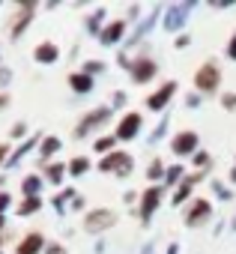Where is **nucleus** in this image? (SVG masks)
I'll return each instance as SVG.
<instances>
[{
    "instance_id": "f257e3e1",
    "label": "nucleus",
    "mask_w": 236,
    "mask_h": 254,
    "mask_svg": "<svg viewBox=\"0 0 236 254\" xmlns=\"http://www.w3.org/2000/svg\"><path fill=\"white\" fill-rule=\"evenodd\" d=\"M96 171L99 174H111L117 180H129L135 174V156L129 150H114V153H108V156H102L96 162Z\"/></svg>"
},
{
    "instance_id": "f03ea898",
    "label": "nucleus",
    "mask_w": 236,
    "mask_h": 254,
    "mask_svg": "<svg viewBox=\"0 0 236 254\" xmlns=\"http://www.w3.org/2000/svg\"><path fill=\"white\" fill-rule=\"evenodd\" d=\"M197 9V0H182V3H171L165 6V15H162V30L165 33H185V24L191 18V12Z\"/></svg>"
},
{
    "instance_id": "7ed1b4c3",
    "label": "nucleus",
    "mask_w": 236,
    "mask_h": 254,
    "mask_svg": "<svg viewBox=\"0 0 236 254\" xmlns=\"http://www.w3.org/2000/svg\"><path fill=\"white\" fill-rule=\"evenodd\" d=\"M111 117H114V108L111 105H102V108H90L81 120H78V126H75V132H72V138L75 141H87L96 129H102V126H108L111 123Z\"/></svg>"
},
{
    "instance_id": "20e7f679",
    "label": "nucleus",
    "mask_w": 236,
    "mask_h": 254,
    "mask_svg": "<svg viewBox=\"0 0 236 254\" xmlns=\"http://www.w3.org/2000/svg\"><path fill=\"white\" fill-rule=\"evenodd\" d=\"M191 81H194V93H200L203 99L206 96H215L221 90V66L215 60H206V63L197 66V72H194Z\"/></svg>"
},
{
    "instance_id": "39448f33",
    "label": "nucleus",
    "mask_w": 236,
    "mask_h": 254,
    "mask_svg": "<svg viewBox=\"0 0 236 254\" xmlns=\"http://www.w3.org/2000/svg\"><path fill=\"white\" fill-rule=\"evenodd\" d=\"M162 15H165V6H162V3H159V6H153V9H150L138 24H135V30L129 33V39L123 42V48H120V51H126V54H129L132 48H138V45H141L153 30H156V24H162Z\"/></svg>"
},
{
    "instance_id": "423d86ee",
    "label": "nucleus",
    "mask_w": 236,
    "mask_h": 254,
    "mask_svg": "<svg viewBox=\"0 0 236 254\" xmlns=\"http://www.w3.org/2000/svg\"><path fill=\"white\" fill-rule=\"evenodd\" d=\"M117 221H120V215L111 206H96V209L84 212V230L93 233V236H105L111 227H117Z\"/></svg>"
},
{
    "instance_id": "0eeeda50",
    "label": "nucleus",
    "mask_w": 236,
    "mask_h": 254,
    "mask_svg": "<svg viewBox=\"0 0 236 254\" xmlns=\"http://www.w3.org/2000/svg\"><path fill=\"white\" fill-rule=\"evenodd\" d=\"M165 194H168V189H165V186H147V189L141 191V200H138L135 212H138V218H141V224H144V227L153 221V215H156V212H159V206L165 203Z\"/></svg>"
},
{
    "instance_id": "6e6552de",
    "label": "nucleus",
    "mask_w": 236,
    "mask_h": 254,
    "mask_svg": "<svg viewBox=\"0 0 236 254\" xmlns=\"http://www.w3.org/2000/svg\"><path fill=\"white\" fill-rule=\"evenodd\" d=\"M179 93V81H165V84H159V90H153L147 99H144V108L147 111H153V114H168L171 111V102H174V96Z\"/></svg>"
},
{
    "instance_id": "1a4fd4ad",
    "label": "nucleus",
    "mask_w": 236,
    "mask_h": 254,
    "mask_svg": "<svg viewBox=\"0 0 236 254\" xmlns=\"http://www.w3.org/2000/svg\"><path fill=\"white\" fill-rule=\"evenodd\" d=\"M209 218H212V203H209L206 197H191V200L185 203L182 224H185L188 230H197V227L209 224Z\"/></svg>"
},
{
    "instance_id": "9d476101",
    "label": "nucleus",
    "mask_w": 236,
    "mask_h": 254,
    "mask_svg": "<svg viewBox=\"0 0 236 254\" xmlns=\"http://www.w3.org/2000/svg\"><path fill=\"white\" fill-rule=\"evenodd\" d=\"M200 150V135L194 132V129H182V132H177L174 138H171V153L182 162V159H191L194 153Z\"/></svg>"
},
{
    "instance_id": "9b49d317",
    "label": "nucleus",
    "mask_w": 236,
    "mask_h": 254,
    "mask_svg": "<svg viewBox=\"0 0 236 254\" xmlns=\"http://www.w3.org/2000/svg\"><path fill=\"white\" fill-rule=\"evenodd\" d=\"M129 39V21L126 18H111L108 27L102 30V36L96 39L102 48H123V42Z\"/></svg>"
},
{
    "instance_id": "f8f14e48",
    "label": "nucleus",
    "mask_w": 236,
    "mask_h": 254,
    "mask_svg": "<svg viewBox=\"0 0 236 254\" xmlns=\"http://www.w3.org/2000/svg\"><path fill=\"white\" fill-rule=\"evenodd\" d=\"M141 132H144V117H141L138 111H129V114L120 117V123H117L114 138H117V141H123V144H129V141H135Z\"/></svg>"
},
{
    "instance_id": "ddd939ff",
    "label": "nucleus",
    "mask_w": 236,
    "mask_h": 254,
    "mask_svg": "<svg viewBox=\"0 0 236 254\" xmlns=\"http://www.w3.org/2000/svg\"><path fill=\"white\" fill-rule=\"evenodd\" d=\"M159 75V63L150 57V54H138V57H132V69H129V78H132V84H150L153 78Z\"/></svg>"
},
{
    "instance_id": "4468645a",
    "label": "nucleus",
    "mask_w": 236,
    "mask_h": 254,
    "mask_svg": "<svg viewBox=\"0 0 236 254\" xmlns=\"http://www.w3.org/2000/svg\"><path fill=\"white\" fill-rule=\"evenodd\" d=\"M36 9H39V3H33V0H27V3H18L15 21H12V27H9V39H12V42H18V39L24 36V30L33 24V18H36Z\"/></svg>"
},
{
    "instance_id": "2eb2a0df",
    "label": "nucleus",
    "mask_w": 236,
    "mask_h": 254,
    "mask_svg": "<svg viewBox=\"0 0 236 254\" xmlns=\"http://www.w3.org/2000/svg\"><path fill=\"white\" fill-rule=\"evenodd\" d=\"M42 138H45L42 132H30V138H27V141H21V144L12 150V156L6 159V165H3V168H6V171H15V168H18V165H21V162H24V159L33 153V150H39Z\"/></svg>"
},
{
    "instance_id": "dca6fc26",
    "label": "nucleus",
    "mask_w": 236,
    "mask_h": 254,
    "mask_svg": "<svg viewBox=\"0 0 236 254\" xmlns=\"http://www.w3.org/2000/svg\"><path fill=\"white\" fill-rule=\"evenodd\" d=\"M60 150H63V141H60L57 135H45V138H42V144H39V150H36V156H39V159H36V165L45 171V168L54 162V156H57Z\"/></svg>"
},
{
    "instance_id": "f3484780",
    "label": "nucleus",
    "mask_w": 236,
    "mask_h": 254,
    "mask_svg": "<svg viewBox=\"0 0 236 254\" xmlns=\"http://www.w3.org/2000/svg\"><path fill=\"white\" fill-rule=\"evenodd\" d=\"M105 27H108V9H105V6H96L93 12L84 15V33H87V36L99 39Z\"/></svg>"
},
{
    "instance_id": "a211bd4d",
    "label": "nucleus",
    "mask_w": 236,
    "mask_h": 254,
    "mask_svg": "<svg viewBox=\"0 0 236 254\" xmlns=\"http://www.w3.org/2000/svg\"><path fill=\"white\" fill-rule=\"evenodd\" d=\"M33 60H36L39 66H54V63H60V45L51 42V39L39 42V45L33 48Z\"/></svg>"
},
{
    "instance_id": "6ab92c4d",
    "label": "nucleus",
    "mask_w": 236,
    "mask_h": 254,
    "mask_svg": "<svg viewBox=\"0 0 236 254\" xmlns=\"http://www.w3.org/2000/svg\"><path fill=\"white\" fill-rule=\"evenodd\" d=\"M78 197V191H75V186H66V189H60L48 203H51V209H54V215L57 218H66V212H69V203Z\"/></svg>"
},
{
    "instance_id": "aec40b11",
    "label": "nucleus",
    "mask_w": 236,
    "mask_h": 254,
    "mask_svg": "<svg viewBox=\"0 0 236 254\" xmlns=\"http://www.w3.org/2000/svg\"><path fill=\"white\" fill-rule=\"evenodd\" d=\"M69 90L75 93V96H90L93 90H96V78H90L87 72H69Z\"/></svg>"
},
{
    "instance_id": "412c9836",
    "label": "nucleus",
    "mask_w": 236,
    "mask_h": 254,
    "mask_svg": "<svg viewBox=\"0 0 236 254\" xmlns=\"http://www.w3.org/2000/svg\"><path fill=\"white\" fill-rule=\"evenodd\" d=\"M45 236L39 233V230H33V233H27L18 245H15V254H45Z\"/></svg>"
},
{
    "instance_id": "4be33fe9",
    "label": "nucleus",
    "mask_w": 236,
    "mask_h": 254,
    "mask_svg": "<svg viewBox=\"0 0 236 254\" xmlns=\"http://www.w3.org/2000/svg\"><path fill=\"white\" fill-rule=\"evenodd\" d=\"M42 177H45V186H57V189H60V186L66 183V177H69V168H66V162H57V159H54V162L42 171Z\"/></svg>"
},
{
    "instance_id": "5701e85b",
    "label": "nucleus",
    "mask_w": 236,
    "mask_h": 254,
    "mask_svg": "<svg viewBox=\"0 0 236 254\" xmlns=\"http://www.w3.org/2000/svg\"><path fill=\"white\" fill-rule=\"evenodd\" d=\"M168 132H171V111L159 117V123H156V129H153V132H150V135L144 138V144H147V147H159V144H162V141L168 138Z\"/></svg>"
},
{
    "instance_id": "b1692460",
    "label": "nucleus",
    "mask_w": 236,
    "mask_h": 254,
    "mask_svg": "<svg viewBox=\"0 0 236 254\" xmlns=\"http://www.w3.org/2000/svg\"><path fill=\"white\" fill-rule=\"evenodd\" d=\"M45 191V177L42 174H27L21 180V197H42Z\"/></svg>"
},
{
    "instance_id": "393cba45",
    "label": "nucleus",
    "mask_w": 236,
    "mask_h": 254,
    "mask_svg": "<svg viewBox=\"0 0 236 254\" xmlns=\"http://www.w3.org/2000/svg\"><path fill=\"white\" fill-rule=\"evenodd\" d=\"M185 177H188L185 165H182V162H174V165H168V171H165V183H162V186H165L168 191H174V189H177Z\"/></svg>"
},
{
    "instance_id": "a878e982",
    "label": "nucleus",
    "mask_w": 236,
    "mask_h": 254,
    "mask_svg": "<svg viewBox=\"0 0 236 254\" xmlns=\"http://www.w3.org/2000/svg\"><path fill=\"white\" fill-rule=\"evenodd\" d=\"M191 194H194V183L185 177V180L171 191V206H177V209H179V206H185V203L191 200Z\"/></svg>"
},
{
    "instance_id": "bb28decb",
    "label": "nucleus",
    "mask_w": 236,
    "mask_h": 254,
    "mask_svg": "<svg viewBox=\"0 0 236 254\" xmlns=\"http://www.w3.org/2000/svg\"><path fill=\"white\" fill-rule=\"evenodd\" d=\"M165 171H168V165H165V159H162V156H153V162L147 165V171H144V177L150 180V186H162V183H165Z\"/></svg>"
},
{
    "instance_id": "cd10ccee",
    "label": "nucleus",
    "mask_w": 236,
    "mask_h": 254,
    "mask_svg": "<svg viewBox=\"0 0 236 254\" xmlns=\"http://www.w3.org/2000/svg\"><path fill=\"white\" fill-rule=\"evenodd\" d=\"M66 168H69V177H72V180H81V177H87V174L93 171V162H90L87 156H72V159L66 162Z\"/></svg>"
},
{
    "instance_id": "c85d7f7f",
    "label": "nucleus",
    "mask_w": 236,
    "mask_h": 254,
    "mask_svg": "<svg viewBox=\"0 0 236 254\" xmlns=\"http://www.w3.org/2000/svg\"><path fill=\"white\" fill-rule=\"evenodd\" d=\"M42 206H45L42 197H24V200L15 206V215H18V218H30V215H36Z\"/></svg>"
},
{
    "instance_id": "c756f323",
    "label": "nucleus",
    "mask_w": 236,
    "mask_h": 254,
    "mask_svg": "<svg viewBox=\"0 0 236 254\" xmlns=\"http://www.w3.org/2000/svg\"><path fill=\"white\" fill-rule=\"evenodd\" d=\"M117 144H120V141L114 138V132H111V135H99V138L93 141V153H96V156H108V153L117 150Z\"/></svg>"
},
{
    "instance_id": "7c9ffc66",
    "label": "nucleus",
    "mask_w": 236,
    "mask_h": 254,
    "mask_svg": "<svg viewBox=\"0 0 236 254\" xmlns=\"http://www.w3.org/2000/svg\"><path fill=\"white\" fill-rule=\"evenodd\" d=\"M209 189H212L215 200H221V203H230V200H233V189H230L227 183H221V180H209Z\"/></svg>"
},
{
    "instance_id": "2f4dec72",
    "label": "nucleus",
    "mask_w": 236,
    "mask_h": 254,
    "mask_svg": "<svg viewBox=\"0 0 236 254\" xmlns=\"http://www.w3.org/2000/svg\"><path fill=\"white\" fill-rule=\"evenodd\" d=\"M212 165H215V162H212V153L203 150V147L191 156V168H194V171H206V168H212Z\"/></svg>"
},
{
    "instance_id": "473e14b6",
    "label": "nucleus",
    "mask_w": 236,
    "mask_h": 254,
    "mask_svg": "<svg viewBox=\"0 0 236 254\" xmlns=\"http://www.w3.org/2000/svg\"><path fill=\"white\" fill-rule=\"evenodd\" d=\"M105 69H108V63H105V60H84V66H81V72H87L90 78L105 75Z\"/></svg>"
},
{
    "instance_id": "72a5a7b5",
    "label": "nucleus",
    "mask_w": 236,
    "mask_h": 254,
    "mask_svg": "<svg viewBox=\"0 0 236 254\" xmlns=\"http://www.w3.org/2000/svg\"><path fill=\"white\" fill-rule=\"evenodd\" d=\"M9 138H12V141H27V138H30V129H27V123H24V120L12 123V129H9Z\"/></svg>"
},
{
    "instance_id": "f704fd0d",
    "label": "nucleus",
    "mask_w": 236,
    "mask_h": 254,
    "mask_svg": "<svg viewBox=\"0 0 236 254\" xmlns=\"http://www.w3.org/2000/svg\"><path fill=\"white\" fill-rule=\"evenodd\" d=\"M126 105H129V93H126V90H114V93H111V108H114V111H120V108H126Z\"/></svg>"
},
{
    "instance_id": "c9c22d12",
    "label": "nucleus",
    "mask_w": 236,
    "mask_h": 254,
    "mask_svg": "<svg viewBox=\"0 0 236 254\" xmlns=\"http://www.w3.org/2000/svg\"><path fill=\"white\" fill-rule=\"evenodd\" d=\"M218 105H221L224 111L236 114V93H221V96H218Z\"/></svg>"
},
{
    "instance_id": "e433bc0d",
    "label": "nucleus",
    "mask_w": 236,
    "mask_h": 254,
    "mask_svg": "<svg viewBox=\"0 0 236 254\" xmlns=\"http://www.w3.org/2000/svg\"><path fill=\"white\" fill-rule=\"evenodd\" d=\"M182 105H185L188 111H197V108L203 105V96H200V93H185V99H182Z\"/></svg>"
},
{
    "instance_id": "4c0bfd02",
    "label": "nucleus",
    "mask_w": 236,
    "mask_h": 254,
    "mask_svg": "<svg viewBox=\"0 0 236 254\" xmlns=\"http://www.w3.org/2000/svg\"><path fill=\"white\" fill-rule=\"evenodd\" d=\"M209 9L224 12V9H236V0H209Z\"/></svg>"
},
{
    "instance_id": "58836bf2",
    "label": "nucleus",
    "mask_w": 236,
    "mask_h": 254,
    "mask_svg": "<svg viewBox=\"0 0 236 254\" xmlns=\"http://www.w3.org/2000/svg\"><path fill=\"white\" fill-rule=\"evenodd\" d=\"M9 84H12V69L9 66H0V93H6Z\"/></svg>"
},
{
    "instance_id": "ea45409f",
    "label": "nucleus",
    "mask_w": 236,
    "mask_h": 254,
    "mask_svg": "<svg viewBox=\"0 0 236 254\" xmlns=\"http://www.w3.org/2000/svg\"><path fill=\"white\" fill-rule=\"evenodd\" d=\"M9 209H12V194L3 189V191H0V215H6Z\"/></svg>"
},
{
    "instance_id": "a19ab883",
    "label": "nucleus",
    "mask_w": 236,
    "mask_h": 254,
    "mask_svg": "<svg viewBox=\"0 0 236 254\" xmlns=\"http://www.w3.org/2000/svg\"><path fill=\"white\" fill-rule=\"evenodd\" d=\"M188 45H191V33H188V30H185V33H179V36L174 39V48H177V51H185Z\"/></svg>"
},
{
    "instance_id": "79ce46f5",
    "label": "nucleus",
    "mask_w": 236,
    "mask_h": 254,
    "mask_svg": "<svg viewBox=\"0 0 236 254\" xmlns=\"http://www.w3.org/2000/svg\"><path fill=\"white\" fill-rule=\"evenodd\" d=\"M141 12H144V9H141L138 3H132L129 12H126V21H129V24H138V21H141Z\"/></svg>"
},
{
    "instance_id": "37998d69",
    "label": "nucleus",
    "mask_w": 236,
    "mask_h": 254,
    "mask_svg": "<svg viewBox=\"0 0 236 254\" xmlns=\"http://www.w3.org/2000/svg\"><path fill=\"white\" fill-rule=\"evenodd\" d=\"M45 254H66V245H63V242H57V239H48Z\"/></svg>"
},
{
    "instance_id": "c03bdc74",
    "label": "nucleus",
    "mask_w": 236,
    "mask_h": 254,
    "mask_svg": "<svg viewBox=\"0 0 236 254\" xmlns=\"http://www.w3.org/2000/svg\"><path fill=\"white\" fill-rule=\"evenodd\" d=\"M209 174H212V168H206V171H191V174H188V180H191L194 186H200V183H203Z\"/></svg>"
},
{
    "instance_id": "a18cd8bd",
    "label": "nucleus",
    "mask_w": 236,
    "mask_h": 254,
    "mask_svg": "<svg viewBox=\"0 0 236 254\" xmlns=\"http://www.w3.org/2000/svg\"><path fill=\"white\" fill-rule=\"evenodd\" d=\"M69 209H72V212H84V209H87V197H84V194H78V197L69 203Z\"/></svg>"
},
{
    "instance_id": "49530a36",
    "label": "nucleus",
    "mask_w": 236,
    "mask_h": 254,
    "mask_svg": "<svg viewBox=\"0 0 236 254\" xmlns=\"http://www.w3.org/2000/svg\"><path fill=\"white\" fill-rule=\"evenodd\" d=\"M224 54H227V60H233V63H236V33L227 39V48H224Z\"/></svg>"
},
{
    "instance_id": "de8ad7c7",
    "label": "nucleus",
    "mask_w": 236,
    "mask_h": 254,
    "mask_svg": "<svg viewBox=\"0 0 236 254\" xmlns=\"http://www.w3.org/2000/svg\"><path fill=\"white\" fill-rule=\"evenodd\" d=\"M117 66H120V69H126V72H129V69H132V57H129L126 51H120V54H117Z\"/></svg>"
},
{
    "instance_id": "09e8293b",
    "label": "nucleus",
    "mask_w": 236,
    "mask_h": 254,
    "mask_svg": "<svg viewBox=\"0 0 236 254\" xmlns=\"http://www.w3.org/2000/svg\"><path fill=\"white\" fill-rule=\"evenodd\" d=\"M138 200H141V191H126L123 194V203H129V206H135Z\"/></svg>"
},
{
    "instance_id": "8fccbe9b",
    "label": "nucleus",
    "mask_w": 236,
    "mask_h": 254,
    "mask_svg": "<svg viewBox=\"0 0 236 254\" xmlns=\"http://www.w3.org/2000/svg\"><path fill=\"white\" fill-rule=\"evenodd\" d=\"M9 156H12V147H9V144H0V165H6Z\"/></svg>"
},
{
    "instance_id": "3c124183",
    "label": "nucleus",
    "mask_w": 236,
    "mask_h": 254,
    "mask_svg": "<svg viewBox=\"0 0 236 254\" xmlns=\"http://www.w3.org/2000/svg\"><path fill=\"white\" fill-rule=\"evenodd\" d=\"M141 254H156V239H150V242L141 248Z\"/></svg>"
},
{
    "instance_id": "603ef678",
    "label": "nucleus",
    "mask_w": 236,
    "mask_h": 254,
    "mask_svg": "<svg viewBox=\"0 0 236 254\" xmlns=\"http://www.w3.org/2000/svg\"><path fill=\"white\" fill-rule=\"evenodd\" d=\"M9 102H12V99H9V93H0V111H6V108H9Z\"/></svg>"
},
{
    "instance_id": "864d4df0",
    "label": "nucleus",
    "mask_w": 236,
    "mask_h": 254,
    "mask_svg": "<svg viewBox=\"0 0 236 254\" xmlns=\"http://www.w3.org/2000/svg\"><path fill=\"white\" fill-rule=\"evenodd\" d=\"M224 227H230V224H224V221H218V224L212 227V233H215V236H221V233H224Z\"/></svg>"
},
{
    "instance_id": "5fc2aeb1",
    "label": "nucleus",
    "mask_w": 236,
    "mask_h": 254,
    "mask_svg": "<svg viewBox=\"0 0 236 254\" xmlns=\"http://www.w3.org/2000/svg\"><path fill=\"white\" fill-rule=\"evenodd\" d=\"M227 183H230V186H236V165L230 168V174H227Z\"/></svg>"
},
{
    "instance_id": "6e6d98bb",
    "label": "nucleus",
    "mask_w": 236,
    "mask_h": 254,
    "mask_svg": "<svg viewBox=\"0 0 236 254\" xmlns=\"http://www.w3.org/2000/svg\"><path fill=\"white\" fill-rule=\"evenodd\" d=\"M165 254H179V242H171V245H168V251H165Z\"/></svg>"
},
{
    "instance_id": "4d7b16f0",
    "label": "nucleus",
    "mask_w": 236,
    "mask_h": 254,
    "mask_svg": "<svg viewBox=\"0 0 236 254\" xmlns=\"http://www.w3.org/2000/svg\"><path fill=\"white\" fill-rule=\"evenodd\" d=\"M93 251H96V254H105V242H102V239H99V242H96V245H93Z\"/></svg>"
},
{
    "instance_id": "13d9d810",
    "label": "nucleus",
    "mask_w": 236,
    "mask_h": 254,
    "mask_svg": "<svg viewBox=\"0 0 236 254\" xmlns=\"http://www.w3.org/2000/svg\"><path fill=\"white\" fill-rule=\"evenodd\" d=\"M230 230H233V233H236V212H233V215H230Z\"/></svg>"
},
{
    "instance_id": "bf43d9fd",
    "label": "nucleus",
    "mask_w": 236,
    "mask_h": 254,
    "mask_svg": "<svg viewBox=\"0 0 236 254\" xmlns=\"http://www.w3.org/2000/svg\"><path fill=\"white\" fill-rule=\"evenodd\" d=\"M6 227V215H0V230H3Z\"/></svg>"
},
{
    "instance_id": "052dcab7",
    "label": "nucleus",
    "mask_w": 236,
    "mask_h": 254,
    "mask_svg": "<svg viewBox=\"0 0 236 254\" xmlns=\"http://www.w3.org/2000/svg\"><path fill=\"white\" fill-rule=\"evenodd\" d=\"M0 251H3V233H0Z\"/></svg>"
},
{
    "instance_id": "680f3d73",
    "label": "nucleus",
    "mask_w": 236,
    "mask_h": 254,
    "mask_svg": "<svg viewBox=\"0 0 236 254\" xmlns=\"http://www.w3.org/2000/svg\"><path fill=\"white\" fill-rule=\"evenodd\" d=\"M233 165H236V159H233Z\"/></svg>"
},
{
    "instance_id": "e2e57ef3",
    "label": "nucleus",
    "mask_w": 236,
    "mask_h": 254,
    "mask_svg": "<svg viewBox=\"0 0 236 254\" xmlns=\"http://www.w3.org/2000/svg\"><path fill=\"white\" fill-rule=\"evenodd\" d=\"M0 254H3V251H0Z\"/></svg>"
},
{
    "instance_id": "0e129e2a",
    "label": "nucleus",
    "mask_w": 236,
    "mask_h": 254,
    "mask_svg": "<svg viewBox=\"0 0 236 254\" xmlns=\"http://www.w3.org/2000/svg\"><path fill=\"white\" fill-rule=\"evenodd\" d=\"M0 66H3V63H0Z\"/></svg>"
}]
</instances>
